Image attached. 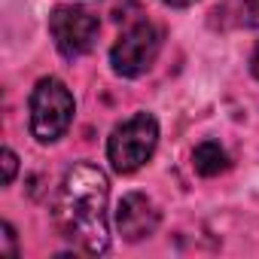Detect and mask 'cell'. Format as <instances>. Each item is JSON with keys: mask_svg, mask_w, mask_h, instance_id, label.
<instances>
[{"mask_svg": "<svg viewBox=\"0 0 259 259\" xmlns=\"http://www.w3.org/2000/svg\"><path fill=\"white\" fill-rule=\"evenodd\" d=\"M162 4H168V7H192L195 0H162Z\"/></svg>", "mask_w": 259, "mask_h": 259, "instance_id": "cell-12", "label": "cell"}, {"mask_svg": "<svg viewBox=\"0 0 259 259\" xmlns=\"http://www.w3.org/2000/svg\"><path fill=\"white\" fill-rule=\"evenodd\" d=\"M49 31L64 58H79L95 46L101 25L92 13H85L79 7H58L49 16Z\"/></svg>", "mask_w": 259, "mask_h": 259, "instance_id": "cell-5", "label": "cell"}, {"mask_svg": "<svg viewBox=\"0 0 259 259\" xmlns=\"http://www.w3.org/2000/svg\"><path fill=\"white\" fill-rule=\"evenodd\" d=\"M159 49H162V31L150 22H138L113 43L110 64L119 76L135 79V76H141L153 67Z\"/></svg>", "mask_w": 259, "mask_h": 259, "instance_id": "cell-4", "label": "cell"}, {"mask_svg": "<svg viewBox=\"0 0 259 259\" xmlns=\"http://www.w3.org/2000/svg\"><path fill=\"white\" fill-rule=\"evenodd\" d=\"M156 144H159V122L150 113H135L132 119L113 128L107 141V159L119 174H132L144 162H150Z\"/></svg>", "mask_w": 259, "mask_h": 259, "instance_id": "cell-2", "label": "cell"}, {"mask_svg": "<svg viewBox=\"0 0 259 259\" xmlns=\"http://www.w3.org/2000/svg\"><path fill=\"white\" fill-rule=\"evenodd\" d=\"M16 168H19V159H16V153L7 147V150H4V186H10V183H13Z\"/></svg>", "mask_w": 259, "mask_h": 259, "instance_id": "cell-9", "label": "cell"}, {"mask_svg": "<svg viewBox=\"0 0 259 259\" xmlns=\"http://www.w3.org/2000/svg\"><path fill=\"white\" fill-rule=\"evenodd\" d=\"M73 107H76L73 95L61 79H55V76L40 79L37 89L31 92V132H34V138L43 144L58 141L70 128Z\"/></svg>", "mask_w": 259, "mask_h": 259, "instance_id": "cell-3", "label": "cell"}, {"mask_svg": "<svg viewBox=\"0 0 259 259\" xmlns=\"http://www.w3.org/2000/svg\"><path fill=\"white\" fill-rule=\"evenodd\" d=\"M107 198H110L107 174L89 162H79L64 174L55 198V223L61 235L79 244V250L92 256L107 253L110 247Z\"/></svg>", "mask_w": 259, "mask_h": 259, "instance_id": "cell-1", "label": "cell"}, {"mask_svg": "<svg viewBox=\"0 0 259 259\" xmlns=\"http://www.w3.org/2000/svg\"><path fill=\"white\" fill-rule=\"evenodd\" d=\"M156 226H159V210L144 192H128L119 198L116 229L125 241H144L156 232Z\"/></svg>", "mask_w": 259, "mask_h": 259, "instance_id": "cell-6", "label": "cell"}, {"mask_svg": "<svg viewBox=\"0 0 259 259\" xmlns=\"http://www.w3.org/2000/svg\"><path fill=\"white\" fill-rule=\"evenodd\" d=\"M192 165H195V171H198L201 177H217V174H223V171L229 168V156H226V150H223L220 144L204 141V144L195 147Z\"/></svg>", "mask_w": 259, "mask_h": 259, "instance_id": "cell-7", "label": "cell"}, {"mask_svg": "<svg viewBox=\"0 0 259 259\" xmlns=\"http://www.w3.org/2000/svg\"><path fill=\"white\" fill-rule=\"evenodd\" d=\"M0 232H4V235H0V238H4V250H0V253H4V256H16L19 250H16V232H13V226L4 223V226H0Z\"/></svg>", "mask_w": 259, "mask_h": 259, "instance_id": "cell-10", "label": "cell"}, {"mask_svg": "<svg viewBox=\"0 0 259 259\" xmlns=\"http://www.w3.org/2000/svg\"><path fill=\"white\" fill-rule=\"evenodd\" d=\"M250 73L259 79V46L253 49V55H250Z\"/></svg>", "mask_w": 259, "mask_h": 259, "instance_id": "cell-11", "label": "cell"}, {"mask_svg": "<svg viewBox=\"0 0 259 259\" xmlns=\"http://www.w3.org/2000/svg\"><path fill=\"white\" fill-rule=\"evenodd\" d=\"M232 13H235L238 25L259 28V0H232Z\"/></svg>", "mask_w": 259, "mask_h": 259, "instance_id": "cell-8", "label": "cell"}]
</instances>
